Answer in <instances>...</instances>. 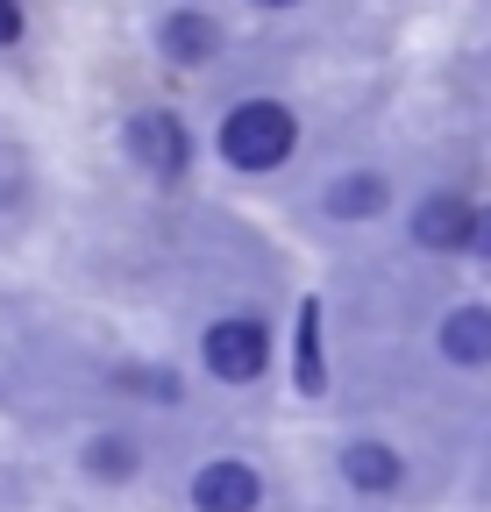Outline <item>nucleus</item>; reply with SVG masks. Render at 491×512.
Returning <instances> with one entry per match:
<instances>
[{
  "label": "nucleus",
  "mask_w": 491,
  "mask_h": 512,
  "mask_svg": "<svg viewBox=\"0 0 491 512\" xmlns=\"http://www.w3.org/2000/svg\"><path fill=\"white\" fill-rule=\"evenodd\" d=\"M306 143V121L285 93H242L214 114V157L235 178H278Z\"/></svg>",
  "instance_id": "nucleus-1"
},
{
  "label": "nucleus",
  "mask_w": 491,
  "mask_h": 512,
  "mask_svg": "<svg viewBox=\"0 0 491 512\" xmlns=\"http://www.w3.org/2000/svg\"><path fill=\"white\" fill-rule=\"evenodd\" d=\"M114 143H121V157H129V171H143L150 185H186L200 171V136H193V121L171 100L129 107L121 128H114Z\"/></svg>",
  "instance_id": "nucleus-2"
},
{
  "label": "nucleus",
  "mask_w": 491,
  "mask_h": 512,
  "mask_svg": "<svg viewBox=\"0 0 491 512\" xmlns=\"http://www.w3.org/2000/svg\"><path fill=\"white\" fill-rule=\"evenodd\" d=\"M150 57L164 72H214L228 57V22L214 8H178V0H164L150 15Z\"/></svg>",
  "instance_id": "nucleus-3"
},
{
  "label": "nucleus",
  "mask_w": 491,
  "mask_h": 512,
  "mask_svg": "<svg viewBox=\"0 0 491 512\" xmlns=\"http://www.w3.org/2000/svg\"><path fill=\"white\" fill-rule=\"evenodd\" d=\"M200 363H207L214 384H257L271 370V328L257 313H221L200 335Z\"/></svg>",
  "instance_id": "nucleus-4"
},
{
  "label": "nucleus",
  "mask_w": 491,
  "mask_h": 512,
  "mask_svg": "<svg viewBox=\"0 0 491 512\" xmlns=\"http://www.w3.org/2000/svg\"><path fill=\"white\" fill-rule=\"evenodd\" d=\"M470 214H477V200H470L463 185H427L420 200L406 207V242L427 249V256H463Z\"/></svg>",
  "instance_id": "nucleus-5"
},
{
  "label": "nucleus",
  "mask_w": 491,
  "mask_h": 512,
  "mask_svg": "<svg viewBox=\"0 0 491 512\" xmlns=\"http://www.w3.org/2000/svg\"><path fill=\"white\" fill-rule=\"evenodd\" d=\"M392 171H378V164H349V171H335L328 185H321V214L335 221V228H371V221H385L392 214Z\"/></svg>",
  "instance_id": "nucleus-6"
},
{
  "label": "nucleus",
  "mask_w": 491,
  "mask_h": 512,
  "mask_svg": "<svg viewBox=\"0 0 491 512\" xmlns=\"http://www.w3.org/2000/svg\"><path fill=\"white\" fill-rule=\"evenodd\" d=\"M193 512H257L264 505V477L257 463H242V456H207L193 470Z\"/></svg>",
  "instance_id": "nucleus-7"
},
{
  "label": "nucleus",
  "mask_w": 491,
  "mask_h": 512,
  "mask_svg": "<svg viewBox=\"0 0 491 512\" xmlns=\"http://www.w3.org/2000/svg\"><path fill=\"white\" fill-rule=\"evenodd\" d=\"M335 470H342V484H349V491H363V498H392V491L406 484V456H399L392 441H378V434L342 441Z\"/></svg>",
  "instance_id": "nucleus-8"
},
{
  "label": "nucleus",
  "mask_w": 491,
  "mask_h": 512,
  "mask_svg": "<svg viewBox=\"0 0 491 512\" xmlns=\"http://www.w3.org/2000/svg\"><path fill=\"white\" fill-rule=\"evenodd\" d=\"M435 349H442V363H456V370H484V363H491V299L449 306L442 328H435Z\"/></svg>",
  "instance_id": "nucleus-9"
},
{
  "label": "nucleus",
  "mask_w": 491,
  "mask_h": 512,
  "mask_svg": "<svg viewBox=\"0 0 491 512\" xmlns=\"http://www.w3.org/2000/svg\"><path fill=\"white\" fill-rule=\"evenodd\" d=\"M292 384L306 399L328 392V349H321V299H299V328H292Z\"/></svg>",
  "instance_id": "nucleus-10"
},
{
  "label": "nucleus",
  "mask_w": 491,
  "mask_h": 512,
  "mask_svg": "<svg viewBox=\"0 0 491 512\" xmlns=\"http://www.w3.org/2000/svg\"><path fill=\"white\" fill-rule=\"evenodd\" d=\"M79 470H86L93 484H129V477L143 470V448H136L129 434H86V448H79Z\"/></svg>",
  "instance_id": "nucleus-11"
},
{
  "label": "nucleus",
  "mask_w": 491,
  "mask_h": 512,
  "mask_svg": "<svg viewBox=\"0 0 491 512\" xmlns=\"http://www.w3.org/2000/svg\"><path fill=\"white\" fill-rule=\"evenodd\" d=\"M121 392H143L150 406H178L186 384H178V370H121Z\"/></svg>",
  "instance_id": "nucleus-12"
},
{
  "label": "nucleus",
  "mask_w": 491,
  "mask_h": 512,
  "mask_svg": "<svg viewBox=\"0 0 491 512\" xmlns=\"http://www.w3.org/2000/svg\"><path fill=\"white\" fill-rule=\"evenodd\" d=\"M29 43V0H0V57Z\"/></svg>",
  "instance_id": "nucleus-13"
},
{
  "label": "nucleus",
  "mask_w": 491,
  "mask_h": 512,
  "mask_svg": "<svg viewBox=\"0 0 491 512\" xmlns=\"http://www.w3.org/2000/svg\"><path fill=\"white\" fill-rule=\"evenodd\" d=\"M463 256H477V264H491V200H477V214H470V242H463Z\"/></svg>",
  "instance_id": "nucleus-14"
},
{
  "label": "nucleus",
  "mask_w": 491,
  "mask_h": 512,
  "mask_svg": "<svg viewBox=\"0 0 491 512\" xmlns=\"http://www.w3.org/2000/svg\"><path fill=\"white\" fill-rule=\"evenodd\" d=\"M242 8H257V15H292V8H306V0H242Z\"/></svg>",
  "instance_id": "nucleus-15"
},
{
  "label": "nucleus",
  "mask_w": 491,
  "mask_h": 512,
  "mask_svg": "<svg viewBox=\"0 0 491 512\" xmlns=\"http://www.w3.org/2000/svg\"><path fill=\"white\" fill-rule=\"evenodd\" d=\"M178 8H214V0H178Z\"/></svg>",
  "instance_id": "nucleus-16"
}]
</instances>
